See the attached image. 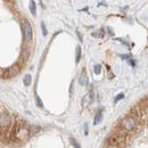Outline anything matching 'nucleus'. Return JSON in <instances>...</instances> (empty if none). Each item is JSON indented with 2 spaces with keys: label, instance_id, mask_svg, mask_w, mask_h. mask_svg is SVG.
Instances as JSON below:
<instances>
[{
  "label": "nucleus",
  "instance_id": "14",
  "mask_svg": "<svg viewBox=\"0 0 148 148\" xmlns=\"http://www.w3.org/2000/svg\"><path fill=\"white\" fill-rule=\"evenodd\" d=\"M36 103H37L38 107H40V108H42V107H43V103H42V100L40 99V97H39V96H36Z\"/></svg>",
  "mask_w": 148,
  "mask_h": 148
},
{
  "label": "nucleus",
  "instance_id": "21",
  "mask_svg": "<svg viewBox=\"0 0 148 148\" xmlns=\"http://www.w3.org/2000/svg\"><path fill=\"white\" fill-rule=\"evenodd\" d=\"M3 72H5V70L0 69V76H2V75H3Z\"/></svg>",
  "mask_w": 148,
  "mask_h": 148
},
{
  "label": "nucleus",
  "instance_id": "6",
  "mask_svg": "<svg viewBox=\"0 0 148 148\" xmlns=\"http://www.w3.org/2000/svg\"><path fill=\"white\" fill-rule=\"evenodd\" d=\"M79 82H80L81 86H87V84H88V76H87L86 71H83L82 74L80 75V77H79Z\"/></svg>",
  "mask_w": 148,
  "mask_h": 148
},
{
  "label": "nucleus",
  "instance_id": "5",
  "mask_svg": "<svg viewBox=\"0 0 148 148\" xmlns=\"http://www.w3.org/2000/svg\"><path fill=\"white\" fill-rule=\"evenodd\" d=\"M19 71H21V67L18 65H13L12 67H9L7 71L3 72V75L2 77L3 79H12V77H15L19 74Z\"/></svg>",
  "mask_w": 148,
  "mask_h": 148
},
{
  "label": "nucleus",
  "instance_id": "3",
  "mask_svg": "<svg viewBox=\"0 0 148 148\" xmlns=\"http://www.w3.org/2000/svg\"><path fill=\"white\" fill-rule=\"evenodd\" d=\"M22 27H23V34H24V39L26 40V42H31L32 41V38H33V30H32V26H31V23L25 18L23 21V24H22Z\"/></svg>",
  "mask_w": 148,
  "mask_h": 148
},
{
  "label": "nucleus",
  "instance_id": "17",
  "mask_svg": "<svg viewBox=\"0 0 148 148\" xmlns=\"http://www.w3.org/2000/svg\"><path fill=\"white\" fill-rule=\"evenodd\" d=\"M100 71H101V66H100L99 64L96 65V66H95V70H93L95 74H100Z\"/></svg>",
  "mask_w": 148,
  "mask_h": 148
},
{
  "label": "nucleus",
  "instance_id": "16",
  "mask_svg": "<svg viewBox=\"0 0 148 148\" xmlns=\"http://www.w3.org/2000/svg\"><path fill=\"white\" fill-rule=\"evenodd\" d=\"M123 98H124V93H119V95L116 96V98L114 99V103L116 104L119 100H121V99H123Z\"/></svg>",
  "mask_w": 148,
  "mask_h": 148
},
{
  "label": "nucleus",
  "instance_id": "1",
  "mask_svg": "<svg viewBox=\"0 0 148 148\" xmlns=\"http://www.w3.org/2000/svg\"><path fill=\"white\" fill-rule=\"evenodd\" d=\"M14 137L17 141H25L29 139L30 137V129L25 123H19L16 125V128L14 130Z\"/></svg>",
  "mask_w": 148,
  "mask_h": 148
},
{
  "label": "nucleus",
  "instance_id": "22",
  "mask_svg": "<svg viewBox=\"0 0 148 148\" xmlns=\"http://www.w3.org/2000/svg\"><path fill=\"white\" fill-rule=\"evenodd\" d=\"M106 148H116V146H113V145H108Z\"/></svg>",
  "mask_w": 148,
  "mask_h": 148
},
{
  "label": "nucleus",
  "instance_id": "13",
  "mask_svg": "<svg viewBox=\"0 0 148 148\" xmlns=\"http://www.w3.org/2000/svg\"><path fill=\"white\" fill-rule=\"evenodd\" d=\"M81 59V47H76V55H75V63L79 64Z\"/></svg>",
  "mask_w": 148,
  "mask_h": 148
},
{
  "label": "nucleus",
  "instance_id": "11",
  "mask_svg": "<svg viewBox=\"0 0 148 148\" xmlns=\"http://www.w3.org/2000/svg\"><path fill=\"white\" fill-rule=\"evenodd\" d=\"M93 38H103L104 37V29H99L97 31H95L92 33Z\"/></svg>",
  "mask_w": 148,
  "mask_h": 148
},
{
  "label": "nucleus",
  "instance_id": "7",
  "mask_svg": "<svg viewBox=\"0 0 148 148\" xmlns=\"http://www.w3.org/2000/svg\"><path fill=\"white\" fill-rule=\"evenodd\" d=\"M91 100H92V92L88 93V95H86L84 96V99H83V107H86L87 105H89L90 103H91Z\"/></svg>",
  "mask_w": 148,
  "mask_h": 148
},
{
  "label": "nucleus",
  "instance_id": "4",
  "mask_svg": "<svg viewBox=\"0 0 148 148\" xmlns=\"http://www.w3.org/2000/svg\"><path fill=\"white\" fill-rule=\"evenodd\" d=\"M12 127V117L7 113L0 114V130L7 131Z\"/></svg>",
  "mask_w": 148,
  "mask_h": 148
},
{
  "label": "nucleus",
  "instance_id": "9",
  "mask_svg": "<svg viewBox=\"0 0 148 148\" xmlns=\"http://www.w3.org/2000/svg\"><path fill=\"white\" fill-rule=\"evenodd\" d=\"M30 10H31V13H32L33 16L37 15V6H36V1H31V2H30Z\"/></svg>",
  "mask_w": 148,
  "mask_h": 148
},
{
  "label": "nucleus",
  "instance_id": "10",
  "mask_svg": "<svg viewBox=\"0 0 148 148\" xmlns=\"http://www.w3.org/2000/svg\"><path fill=\"white\" fill-rule=\"evenodd\" d=\"M29 55H30L29 50H23L22 56H21V60H22V62H24V63H26V62H27V59H29Z\"/></svg>",
  "mask_w": 148,
  "mask_h": 148
},
{
  "label": "nucleus",
  "instance_id": "19",
  "mask_svg": "<svg viewBox=\"0 0 148 148\" xmlns=\"http://www.w3.org/2000/svg\"><path fill=\"white\" fill-rule=\"evenodd\" d=\"M88 131H89V129H88V124H84V134H86V136L88 134Z\"/></svg>",
  "mask_w": 148,
  "mask_h": 148
},
{
  "label": "nucleus",
  "instance_id": "8",
  "mask_svg": "<svg viewBox=\"0 0 148 148\" xmlns=\"http://www.w3.org/2000/svg\"><path fill=\"white\" fill-rule=\"evenodd\" d=\"M101 120H103V113L101 112H99L96 116H95V120H93V124L95 125H97V124H99L100 122H101Z\"/></svg>",
  "mask_w": 148,
  "mask_h": 148
},
{
  "label": "nucleus",
  "instance_id": "2",
  "mask_svg": "<svg viewBox=\"0 0 148 148\" xmlns=\"http://www.w3.org/2000/svg\"><path fill=\"white\" fill-rule=\"evenodd\" d=\"M138 124V120L136 116L133 115H130V116H127L124 117L121 122H120V129L122 130L123 132H130L134 129Z\"/></svg>",
  "mask_w": 148,
  "mask_h": 148
},
{
  "label": "nucleus",
  "instance_id": "15",
  "mask_svg": "<svg viewBox=\"0 0 148 148\" xmlns=\"http://www.w3.org/2000/svg\"><path fill=\"white\" fill-rule=\"evenodd\" d=\"M70 141H71V144L74 146V148H81L80 147V145L77 144V141H76L74 138H70Z\"/></svg>",
  "mask_w": 148,
  "mask_h": 148
},
{
  "label": "nucleus",
  "instance_id": "20",
  "mask_svg": "<svg viewBox=\"0 0 148 148\" xmlns=\"http://www.w3.org/2000/svg\"><path fill=\"white\" fill-rule=\"evenodd\" d=\"M129 63L131 66H134V62H133V59H129Z\"/></svg>",
  "mask_w": 148,
  "mask_h": 148
},
{
  "label": "nucleus",
  "instance_id": "12",
  "mask_svg": "<svg viewBox=\"0 0 148 148\" xmlns=\"http://www.w3.org/2000/svg\"><path fill=\"white\" fill-rule=\"evenodd\" d=\"M23 83H24V86H30L31 84V75L30 74H26L25 76H24V79H23Z\"/></svg>",
  "mask_w": 148,
  "mask_h": 148
},
{
  "label": "nucleus",
  "instance_id": "18",
  "mask_svg": "<svg viewBox=\"0 0 148 148\" xmlns=\"http://www.w3.org/2000/svg\"><path fill=\"white\" fill-rule=\"evenodd\" d=\"M41 29H42V32H43V36L46 37L48 34V31H47V27L45 25V23H41Z\"/></svg>",
  "mask_w": 148,
  "mask_h": 148
}]
</instances>
